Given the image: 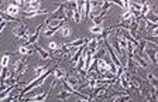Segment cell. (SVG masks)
I'll list each match as a JSON object with an SVG mask.
<instances>
[{"label": "cell", "instance_id": "cell-10", "mask_svg": "<svg viewBox=\"0 0 158 102\" xmlns=\"http://www.w3.org/2000/svg\"><path fill=\"white\" fill-rule=\"evenodd\" d=\"M6 13L9 14V16H11V17H17V14L20 13L19 6H16V4H13V3H10L9 7H7V10H6Z\"/></svg>", "mask_w": 158, "mask_h": 102}, {"label": "cell", "instance_id": "cell-5", "mask_svg": "<svg viewBox=\"0 0 158 102\" xmlns=\"http://www.w3.org/2000/svg\"><path fill=\"white\" fill-rule=\"evenodd\" d=\"M27 33H28V30H27V26H24V24H19V26L13 30L14 37H16V38H20V40H23Z\"/></svg>", "mask_w": 158, "mask_h": 102}, {"label": "cell", "instance_id": "cell-17", "mask_svg": "<svg viewBox=\"0 0 158 102\" xmlns=\"http://www.w3.org/2000/svg\"><path fill=\"white\" fill-rule=\"evenodd\" d=\"M48 48L51 50V51H59V53H62V46H58V44L54 43V41H51V43L48 44Z\"/></svg>", "mask_w": 158, "mask_h": 102}, {"label": "cell", "instance_id": "cell-23", "mask_svg": "<svg viewBox=\"0 0 158 102\" xmlns=\"http://www.w3.org/2000/svg\"><path fill=\"white\" fill-rule=\"evenodd\" d=\"M9 61H10V55H3V58H2V67L3 68H7V65H9Z\"/></svg>", "mask_w": 158, "mask_h": 102}, {"label": "cell", "instance_id": "cell-9", "mask_svg": "<svg viewBox=\"0 0 158 102\" xmlns=\"http://www.w3.org/2000/svg\"><path fill=\"white\" fill-rule=\"evenodd\" d=\"M48 10H43V9H38V10H24L23 11V16L26 17H34V16H38V14H47Z\"/></svg>", "mask_w": 158, "mask_h": 102}, {"label": "cell", "instance_id": "cell-8", "mask_svg": "<svg viewBox=\"0 0 158 102\" xmlns=\"http://www.w3.org/2000/svg\"><path fill=\"white\" fill-rule=\"evenodd\" d=\"M86 44H89V40L86 38V37H83V38H78V40H73V41L68 43V46L71 47V48H79V47L86 46Z\"/></svg>", "mask_w": 158, "mask_h": 102}, {"label": "cell", "instance_id": "cell-2", "mask_svg": "<svg viewBox=\"0 0 158 102\" xmlns=\"http://www.w3.org/2000/svg\"><path fill=\"white\" fill-rule=\"evenodd\" d=\"M26 68H27V63H26V58H20L16 61L14 64V69H13V74H14V78L19 81L20 77L26 73Z\"/></svg>", "mask_w": 158, "mask_h": 102}, {"label": "cell", "instance_id": "cell-15", "mask_svg": "<svg viewBox=\"0 0 158 102\" xmlns=\"http://www.w3.org/2000/svg\"><path fill=\"white\" fill-rule=\"evenodd\" d=\"M89 31L92 34H103V24H93L90 29H89Z\"/></svg>", "mask_w": 158, "mask_h": 102}, {"label": "cell", "instance_id": "cell-13", "mask_svg": "<svg viewBox=\"0 0 158 102\" xmlns=\"http://www.w3.org/2000/svg\"><path fill=\"white\" fill-rule=\"evenodd\" d=\"M49 68H47V67H43V65H37L35 68H34V77L35 78H40V77H43L44 74L48 71Z\"/></svg>", "mask_w": 158, "mask_h": 102}, {"label": "cell", "instance_id": "cell-7", "mask_svg": "<svg viewBox=\"0 0 158 102\" xmlns=\"http://www.w3.org/2000/svg\"><path fill=\"white\" fill-rule=\"evenodd\" d=\"M48 94L49 92H45V94H37L34 96H28V98H21L23 102H45L47 98H48Z\"/></svg>", "mask_w": 158, "mask_h": 102}, {"label": "cell", "instance_id": "cell-6", "mask_svg": "<svg viewBox=\"0 0 158 102\" xmlns=\"http://www.w3.org/2000/svg\"><path fill=\"white\" fill-rule=\"evenodd\" d=\"M133 61L135 63V65L141 67V68H148V60H147V57H143V55H140V54L134 53V55H133Z\"/></svg>", "mask_w": 158, "mask_h": 102}, {"label": "cell", "instance_id": "cell-12", "mask_svg": "<svg viewBox=\"0 0 158 102\" xmlns=\"http://www.w3.org/2000/svg\"><path fill=\"white\" fill-rule=\"evenodd\" d=\"M19 53L21 54L23 57H26V55H31V54L34 53V48H31L30 46H20Z\"/></svg>", "mask_w": 158, "mask_h": 102}, {"label": "cell", "instance_id": "cell-21", "mask_svg": "<svg viewBox=\"0 0 158 102\" xmlns=\"http://www.w3.org/2000/svg\"><path fill=\"white\" fill-rule=\"evenodd\" d=\"M27 6L30 7L28 10H38L40 2H38V0H34V2H28V3H27Z\"/></svg>", "mask_w": 158, "mask_h": 102}, {"label": "cell", "instance_id": "cell-20", "mask_svg": "<svg viewBox=\"0 0 158 102\" xmlns=\"http://www.w3.org/2000/svg\"><path fill=\"white\" fill-rule=\"evenodd\" d=\"M130 99V95L128 94H123V95H118L113 99V102H127Z\"/></svg>", "mask_w": 158, "mask_h": 102}, {"label": "cell", "instance_id": "cell-1", "mask_svg": "<svg viewBox=\"0 0 158 102\" xmlns=\"http://www.w3.org/2000/svg\"><path fill=\"white\" fill-rule=\"evenodd\" d=\"M52 73H54V68H49L48 71H47V73L44 74L43 77H40V78H35V79H34V81H31V82H30V84H27V85L24 86V89H21V96H20V99L23 98V95H24V94H28V92H30V91H31V89H33V88H37V86H41V85H43V84L47 81V78H48V77L51 75V74H52Z\"/></svg>", "mask_w": 158, "mask_h": 102}, {"label": "cell", "instance_id": "cell-19", "mask_svg": "<svg viewBox=\"0 0 158 102\" xmlns=\"http://www.w3.org/2000/svg\"><path fill=\"white\" fill-rule=\"evenodd\" d=\"M131 19H133L131 11H124V13L120 16V21H122V23H124V21H128V20H131Z\"/></svg>", "mask_w": 158, "mask_h": 102}, {"label": "cell", "instance_id": "cell-16", "mask_svg": "<svg viewBox=\"0 0 158 102\" xmlns=\"http://www.w3.org/2000/svg\"><path fill=\"white\" fill-rule=\"evenodd\" d=\"M147 78H148V82L152 85V88H154V89H158V79L155 78L152 74H148Z\"/></svg>", "mask_w": 158, "mask_h": 102}, {"label": "cell", "instance_id": "cell-22", "mask_svg": "<svg viewBox=\"0 0 158 102\" xmlns=\"http://www.w3.org/2000/svg\"><path fill=\"white\" fill-rule=\"evenodd\" d=\"M61 33H62L64 37H69V36H71V29H69L68 26H62V29H61Z\"/></svg>", "mask_w": 158, "mask_h": 102}, {"label": "cell", "instance_id": "cell-3", "mask_svg": "<svg viewBox=\"0 0 158 102\" xmlns=\"http://www.w3.org/2000/svg\"><path fill=\"white\" fill-rule=\"evenodd\" d=\"M117 81L124 89L130 88V74H128L127 69H123V73L120 74V77L117 78Z\"/></svg>", "mask_w": 158, "mask_h": 102}, {"label": "cell", "instance_id": "cell-4", "mask_svg": "<svg viewBox=\"0 0 158 102\" xmlns=\"http://www.w3.org/2000/svg\"><path fill=\"white\" fill-rule=\"evenodd\" d=\"M141 94L145 96L147 102H158L157 92H155L154 89H151V88H143L141 89Z\"/></svg>", "mask_w": 158, "mask_h": 102}, {"label": "cell", "instance_id": "cell-18", "mask_svg": "<svg viewBox=\"0 0 158 102\" xmlns=\"http://www.w3.org/2000/svg\"><path fill=\"white\" fill-rule=\"evenodd\" d=\"M150 10H151V7H150V4H148V3H143V9H141V17L148 16V14L151 13Z\"/></svg>", "mask_w": 158, "mask_h": 102}, {"label": "cell", "instance_id": "cell-25", "mask_svg": "<svg viewBox=\"0 0 158 102\" xmlns=\"http://www.w3.org/2000/svg\"><path fill=\"white\" fill-rule=\"evenodd\" d=\"M76 102H98V99H81V101H76Z\"/></svg>", "mask_w": 158, "mask_h": 102}, {"label": "cell", "instance_id": "cell-11", "mask_svg": "<svg viewBox=\"0 0 158 102\" xmlns=\"http://www.w3.org/2000/svg\"><path fill=\"white\" fill-rule=\"evenodd\" d=\"M34 50H37V51H38V54L41 55V58H43V60H51V54L47 53L44 48H41V47L38 46V43L34 44Z\"/></svg>", "mask_w": 158, "mask_h": 102}, {"label": "cell", "instance_id": "cell-14", "mask_svg": "<svg viewBox=\"0 0 158 102\" xmlns=\"http://www.w3.org/2000/svg\"><path fill=\"white\" fill-rule=\"evenodd\" d=\"M54 77H55V79H62V81H65L66 78V74L64 73L61 68H58V67H54Z\"/></svg>", "mask_w": 158, "mask_h": 102}, {"label": "cell", "instance_id": "cell-24", "mask_svg": "<svg viewBox=\"0 0 158 102\" xmlns=\"http://www.w3.org/2000/svg\"><path fill=\"white\" fill-rule=\"evenodd\" d=\"M69 95H71V94H69L68 91H65V89H64V91H61V92L58 94V99H66Z\"/></svg>", "mask_w": 158, "mask_h": 102}]
</instances>
